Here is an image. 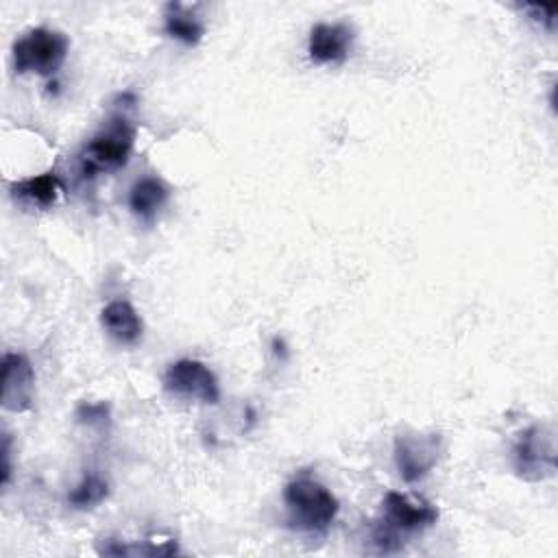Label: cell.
<instances>
[{"label":"cell","instance_id":"52a82bcc","mask_svg":"<svg viewBox=\"0 0 558 558\" xmlns=\"http://www.w3.org/2000/svg\"><path fill=\"white\" fill-rule=\"evenodd\" d=\"M381 521L390 525L397 534H414L438 521V510L423 497H410L405 493L390 490L384 497Z\"/></svg>","mask_w":558,"mask_h":558},{"label":"cell","instance_id":"30bf717a","mask_svg":"<svg viewBox=\"0 0 558 558\" xmlns=\"http://www.w3.org/2000/svg\"><path fill=\"white\" fill-rule=\"evenodd\" d=\"M100 323L109 338H113L120 344H135L142 338L144 323L137 314V310L129 301H111L100 312Z\"/></svg>","mask_w":558,"mask_h":558},{"label":"cell","instance_id":"8992f818","mask_svg":"<svg viewBox=\"0 0 558 558\" xmlns=\"http://www.w3.org/2000/svg\"><path fill=\"white\" fill-rule=\"evenodd\" d=\"M442 453L440 434L405 432L395 438V464L403 482H421L438 462Z\"/></svg>","mask_w":558,"mask_h":558},{"label":"cell","instance_id":"5b68a950","mask_svg":"<svg viewBox=\"0 0 558 558\" xmlns=\"http://www.w3.org/2000/svg\"><path fill=\"white\" fill-rule=\"evenodd\" d=\"M163 388L166 392L183 399H196L203 403H218L220 401V384L214 371L192 357L177 360L163 373Z\"/></svg>","mask_w":558,"mask_h":558},{"label":"cell","instance_id":"9c48e42d","mask_svg":"<svg viewBox=\"0 0 558 558\" xmlns=\"http://www.w3.org/2000/svg\"><path fill=\"white\" fill-rule=\"evenodd\" d=\"M353 46V28L344 22L314 24L307 37V54L314 63H340L349 57Z\"/></svg>","mask_w":558,"mask_h":558},{"label":"cell","instance_id":"7a4b0ae2","mask_svg":"<svg viewBox=\"0 0 558 558\" xmlns=\"http://www.w3.org/2000/svg\"><path fill=\"white\" fill-rule=\"evenodd\" d=\"M135 144V126L124 116H113L105 126L89 137L78 153V166L83 177H96L102 172H116L126 166Z\"/></svg>","mask_w":558,"mask_h":558},{"label":"cell","instance_id":"9a60e30c","mask_svg":"<svg viewBox=\"0 0 558 558\" xmlns=\"http://www.w3.org/2000/svg\"><path fill=\"white\" fill-rule=\"evenodd\" d=\"M523 9L530 13L532 20L541 22L547 28H554V17L558 11V2H549V4H523Z\"/></svg>","mask_w":558,"mask_h":558},{"label":"cell","instance_id":"4fadbf2b","mask_svg":"<svg viewBox=\"0 0 558 558\" xmlns=\"http://www.w3.org/2000/svg\"><path fill=\"white\" fill-rule=\"evenodd\" d=\"M163 31H166V35L174 37L177 41H181L185 46H196L203 39V33H205L198 17L194 13H190L179 2H172V4L166 7Z\"/></svg>","mask_w":558,"mask_h":558},{"label":"cell","instance_id":"e0dca14e","mask_svg":"<svg viewBox=\"0 0 558 558\" xmlns=\"http://www.w3.org/2000/svg\"><path fill=\"white\" fill-rule=\"evenodd\" d=\"M11 480V440L4 434L2 438V486H7Z\"/></svg>","mask_w":558,"mask_h":558},{"label":"cell","instance_id":"5bb4252c","mask_svg":"<svg viewBox=\"0 0 558 558\" xmlns=\"http://www.w3.org/2000/svg\"><path fill=\"white\" fill-rule=\"evenodd\" d=\"M109 495V484L98 473H85L83 480L68 493V501L76 510H89L102 504Z\"/></svg>","mask_w":558,"mask_h":558},{"label":"cell","instance_id":"2e32d148","mask_svg":"<svg viewBox=\"0 0 558 558\" xmlns=\"http://www.w3.org/2000/svg\"><path fill=\"white\" fill-rule=\"evenodd\" d=\"M76 416H78V421H85V423L105 421V416H107V408H105L102 403H98V405H89V403H83V405H78V410H76Z\"/></svg>","mask_w":558,"mask_h":558},{"label":"cell","instance_id":"8fae6325","mask_svg":"<svg viewBox=\"0 0 558 558\" xmlns=\"http://www.w3.org/2000/svg\"><path fill=\"white\" fill-rule=\"evenodd\" d=\"M61 190H63V185H61L59 177L52 170L11 183L13 201L28 207V209H48V207H52L57 203Z\"/></svg>","mask_w":558,"mask_h":558},{"label":"cell","instance_id":"7c38bea8","mask_svg":"<svg viewBox=\"0 0 558 558\" xmlns=\"http://www.w3.org/2000/svg\"><path fill=\"white\" fill-rule=\"evenodd\" d=\"M170 196L168 185L157 177H142L129 190V209L135 218L150 222Z\"/></svg>","mask_w":558,"mask_h":558},{"label":"cell","instance_id":"3957f363","mask_svg":"<svg viewBox=\"0 0 558 558\" xmlns=\"http://www.w3.org/2000/svg\"><path fill=\"white\" fill-rule=\"evenodd\" d=\"M70 52V39L54 28L35 26L13 41V68L17 74L52 76Z\"/></svg>","mask_w":558,"mask_h":558},{"label":"cell","instance_id":"6da1fadb","mask_svg":"<svg viewBox=\"0 0 558 558\" xmlns=\"http://www.w3.org/2000/svg\"><path fill=\"white\" fill-rule=\"evenodd\" d=\"M286 523L301 534H325L338 517L336 495L310 475H299L283 486Z\"/></svg>","mask_w":558,"mask_h":558},{"label":"cell","instance_id":"ba28073f","mask_svg":"<svg viewBox=\"0 0 558 558\" xmlns=\"http://www.w3.org/2000/svg\"><path fill=\"white\" fill-rule=\"evenodd\" d=\"M35 397V371L24 353H4L2 357V408L26 412Z\"/></svg>","mask_w":558,"mask_h":558},{"label":"cell","instance_id":"277c9868","mask_svg":"<svg viewBox=\"0 0 558 558\" xmlns=\"http://www.w3.org/2000/svg\"><path fill=\"white\" fill-rule=\"evenodd\" d=\"M512 469L525 482H543L556 471V438L545 425L523 429L512 445Z\"/></svg>","mask_w":558,"mask_h":558}]
</instances>
